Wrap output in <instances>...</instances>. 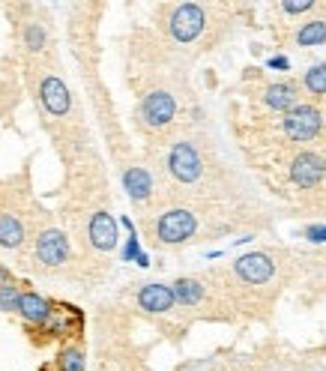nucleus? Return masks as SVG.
<instances>
[{
	"label": "nucleus",
	"mask_w": 326,
	"mask_h": 371,
	"mask_svg": "<svg viewBox=\"0 0 326 371\" xmlns=\"http://www.w3.org/2000/svg\"><path fill=\"white\" fill-rule=\"evenodd\" d=\"M165 27H168V33H171V39L180 42V45L195 42L207 27V9L201 4H174L168 9Z\"/></svg>",
	"instance_id": "nucleus-1"
},
{
	"label": "nucleus",
	"mask_w": 326,
	"mask_h": 371,
	"mask_svg": "<svg viewBox=\"0 0 326 371\" xmlns=\"http://www.w3.org/2000/svg\"><path fill=\"white\" fill-rule=\"evenodd\" d=\"M197 231V219L192 216L189 210H168L156 222V240L162 246H180V242H189Z\"/></svg>",
	"instance_id": "nucleus-2"
},
{
	"label": "nucleus",
	"mask_w": 326,
	"mask_h": 371,
	"mask_svg": "<svg viewBox=\"0 0 326 371\" xmlns=\"http://www.w3.org/2000/svg\"><path fill=\"white\" fill-rule=\"evenodd\" d=\"M320 129H323V114L311 105H296L281 120V132L290 141H311L320 135Z\"/></svg>",
	"instance_id": "nucleus-3"
},
{
	"label": "nucleus",
	"mask_w": 326,
	"mask_h": 371,
	"mask_svg": "<svg viewBox=\"0 0 326 371\" xmlns=\"http://www.w3.org/2000/svg\"><path fill=\"white\" fill-rule=\"evenodd\" d=\"M168 171H171V177L180 183L201 180V174H204L201 153H197L189 141H180V144H174L171 153H168Z\"/></svg>",
	"instance_id": "nucleus-4"
},
{
	"label": "nucleus",
	"mask_w": 326,
	"mask_h": 371,
	"mask_svg": "<svg viewBox=\"0 0 326 371\" xmlns=\"http://www.w3.org/2000/svg\"><path fill=\"white\" fill-rule=\"evenodd\" d=\"M36 261L42 267H63L69 261V240L63 231H58V227H48V231H42L39 240H36Z\"/></svg>",
	"instance_id": "nucleus-5"
},
{
	"label": "nucleus",
	"mask_w": 326,
	"mask_h": 371,
	"mask_svg": "<svg viewBox=\"0 0 326 371\" xmlns=\"http://www.w3.org/2000/svg\"><path fill=\"white\" fill-rule=\"evenodd\" d=\"M141 117H144L147 126H153V129H162V126H168L174 117H177V102L171 93L165 90H153L144 96V102H141Z\"/></svg>",
	"instance_id": "nucleus-6"
},
{
	"label": "nucleus",
	"mask_w": 326,
	"mask_h": 371,
	"mask_svg": "<svg viewBox=\"0 0 326 371\" xmlns=\"http://www.w3.org/2000/svg\"><path fill=\"white\" fill-rule=\"evenodd\" d=\"M234 273L243 279L246 284H263V281L273 279L276 264H273V258H269V254L251 252V254H243V258L234 261Z\"/></svg>",
	"instance_id": "nucleus-7"
},
{
	"label": "nucleus",
	"mask_w": 326,
	"mask_h": 371,
	"mask_svg": "<svg viewBox=\"0 0 326 371\" xmlns=\"http://www.w3.org/2000/svg\"><path fill=\"white\" fill-rule=\"evenodd\" d=\"M290 180L300 189H315V186L323 180V159L317 153H300L290 162Z\"/></svg>",
	"instance_id": "nucleus-8"
},
{
	"label": "nucleus",
	"mask_w": 326,
	"mask_h": 371,
	"mask_svg": "<svg viewBox=\"0 0 326 371\" xmlns=\"http://www.w3.org/2000/svg\"><path fill=\"white\" fill-rule=\"evenodd\" d=\"M177 306L174 299V291L168 284H159V281H150L144 288L138 291V308H144L147 315H165Z\"/></svg>",
	"instance_id": "nucleus-9"
},
{
	"label": "nucleus",
	"mask_w": 326,
	"mask_h": 371,
	"mask_svg": "<svg viewBox=\"0 0 326 371\" xmlns=\"http://www.w3.org/2000/svg\"><path fill=\"white\" fill-rule=\"evenodd\" d=\"M39 99H42V108L54 117H63V114L72 108V96H69V87L60 81V78H45L39 84Z\"/></svg>",
	"instance_id": "nucleus-10"
},
{
	"label": "nucleus",
	"mask_w": 326,
	"mask_h": 371,
	"mask_svg": "<svg viewBox=\"0 0 326 371\" xmlns=\"http://www.w3.org/2000/svg\"><path fill=\"white\" fill-rule=\"evenodd\" d=\"M87 234H90V242L99 252H111L117 246V219H111V213L99 210V213H93Z\"/></svg>",
	"instance_id": "nucleus-11"
},
{
	"label": "nucleus",
	"mask_w": 326,
	"mask_h": 371,
	"mask_svg": "<svg viewBox=\"0 0 326 371\" xmlns=\"http://www.w3.org/2000/svg\"><path fill=\"white\" fill-rule=\"evenodd\" d=\"M123 189H126V195L132 198V201H147V198L153 195V177H150V171L147 168H129L123 174Z\"/></svg>",
	"instance_id": "nucleus-12"
},
{
	"label": "nucleus",
	"mask_w": 326,
	"mask_h": 371,
	"mask_svg": "<svg viewBox=\"0 0 326 371\" xmlns=\"http://www.w3.org/2000/svg\"><path fill=\"white\" fill-rule=\"evenodd\" d=\"M78 321H81V315L72 306H60V308H51V315L42 321V326H45V333H51V335H72Z\"/></svg>",
	"instance_id": "nucleus-13"
},
{
	"label": "nucleus",
	"mask_w": 326,
	"mask_h": 371,
	"mask_svg": "<svg viewBox=\"0 0 326 371\" xmlns=\"http://www.w3.org/2000/svg\"><path fill=\"white\" fill-rule=\"evenodd\" d=\"M18 315L27 321V323H39L42 326V321H45L48 315H51V303L45 296H39V294H33V291H27V294H21V299H18Z\"/></svg>",
	"instance_id": "nucleus-14"
},
{
	"label": "nucleus",
	"mask_w": 326,
	"mask_h": 371,
	"mask_svg": "<svg viewBox=\"0 0 326 371\" xmlns=\"http://www.w3.org/2000/svg\"><path fill=\"white\" fill-rule=\"evenodd\" d=\"M296 93H300L296 84H269L263 90V102L276 111H290V108H296V99H300Z\"/></svg>",
	"instance_id": "nucleus-15"
},
{
	"label": "nucleus",
	"mask_w": 326,
	"mask_h": 371,
	"mask_svg": "<svg viewBox=\"0 0 326 371\" xmlns=\"http://www.w3.org/2000/svg\"><path fill=\"white\" fill-rule=\"evenodd\" d=\"M24 242V225L12 213H0V246L4 249H18Z\"/></svg>",
	"instance_id": "nucleus-16"
},
{
	"label": "nucleus",
	"mask_w": 326,
	"mask_h": 371,
	"mask_svg": "<svg viewBox=\"0 0 326 371\" xmlns=\"http://www.w3.org/2000/svg\"><path fill=\"white\" fill-rule=\"evenodd\" d=\"M174 299L180 306H197L204 299V281L197 279H177L174 281Z\"/></svg>",
	"instance_id": "nucleus-17"
},
{
	"label": "nucleus",
	"mask_w": 326,
	"mask_h": 371,
	"mask_svg": "<svg viewBox=\"0 0 326 371\" xmlns=\"http://www.w3.org/2000/svg\"><path fill=\"white\" fill-rule=\"evenodd\" d=\"M296 42L300 45H326V21L315 18V21H305L300 31H296Z\"/></svg>",
	"instance_id": "nucleus-18"
},
{
	"label": "nucleus",
	"mask_w": 326,
	"mask_h": 371,
	"mask_svg": "<svg viewBox=\"0 0 326 371\" xmlns=\"http://www.w3.org/2000/svg\"><path fill=\"white\" fill-rule=\"evenodd\" d=\"M303 84H305V90L311 96H326V63L311 66L305 72V78H303Z\"/></svg>",
	"instance_id": "nucleus-19"
},
{
	"label": "nucleus",
	"mask_w": 326,
	"mask_h": 371,
	"mask_svg": "<svg viewBox=\"0 0 326 371\" xmlns=\"http://www.w3.org/2000/svg\"><path fill=\"white\" fill-rule=\"evenodd\" d=\"M84 368H87V360H84L81 348H66L58 356V371H84Z\"/></svg>",
	"instance_id": "nucleus-20"
},
{
	"label": "nucleus",
	"mask_w": 326,
	"mask_h": 371,
	"mask_svg": "<svg viewBox=\"0 0 326 371\" xmlns=\"http://www.w3.org/2000/svg\"><path fill=\"white\" fill-rule=\"evenodd\" d=\"M18 299H21V291L16 284H0V311H16Z\"/></svg>",
	"instance_id": "nucleus-21"
},
{
	"label": "nucleus",
	"mask_w": 326,
	"mask_h": 371,
	"mask_svg": "<svg viewBox=\"0 0 326 371\" xmlns=\"http://www.w3.org/2000/svg\"><path fill=\"white\" fill-rule=\"evenodd\" d=\"M24 42H27V48H31V51H39L42 45H45V31H42L39 24H27Z\"/></svg>",
	"instance_id": "nucleus-22"
},
{
	"label": "nucleus",
	"mask_w": 326,
	"mask_h": 371,
	"mask_svg": "<svg viewBox=\"0 0 326 371\" xmlns=\"http://www.w3.org/2000/svg\"><path fill=\"white\" fill-rule=\"evenodd\" d=\"M141 254V246H138V234L129 231V237H126V246H123V261H135Z\"/></svg>",
	"instance_id": "nucleus-23"
},
{
	"label": "nucleus",
	"mask_w": 326,
	"mask_h": 371,
	"mask_svg": "<svg viewBox=\"0 0 326 371\" xmlns=\"http://www.w3.org/2000/svg\"><path fill=\"white\" fill-rule=\"evenodd\" d=\"M317 4H311V0H300V4H281V9L288 12V16H300V12H311Z\"/></svg>",
	"instance_id": "nucleus-24"
},
{
	"label": "nucleus",
	"mask_w": 326,
	"mask_h": 371,
	"mask_svg": "<svg viewBox=\"0 0 326 371\" xmlns=\"http://www.w3.org/2000/svg\"><path fill=\"white\" fill-rule=\"evenodd\" d=\"M305 240H311V242H326V225H311V227H305Z\"/></svg>",
	"instance_id": "nucleus-25"
},
{
	"label": "nucleus",
	"mask_w": 326,
	"mask_h": 371,
	"mask_svg": "<svg viewBox=\"0 0 326 371\" xmlns=\"http://www.w3.org/2000/svg\"><path fill=\"white\" fill-rule=\"evenodd\" d=\"M266 66L269 69H276V72H288V69H290V60H288V57H269V60H266Z\"/></svg>",
	"instance_id": "nucleus-26"
},
{
	"label": "nucleus",
	"mask_w": 326,
	"mask_h": 371,
	"mask_svg": "<svg viewBox=\"0 0 326 371\" xmlns=\"http://www.w3.org/2000/svg\"><path fill=\"white\" fill-rule=\"evenodd\" d=\"M0 284H12V276H9V269L0 264Z\"/></svg>",
	"instance_id": "nucleus-27"
},
{
	"label": "nucleus",
	"mask_w": 326,
	"mask_h": 371,
	"mask_svg": "<svg viewBox=\"0 0 326 371\" xmlns=\"http://www.w3.org/2000/svg\"><path fill=\"white\" fill-rule=\"evenodd\" d=\"M135 264H138V267H150V258H147V252H141L138 258H135Z\"/></svg>",
	"instance_id": "nucleus-28"
},
{
	"label": "nucleus",
	"mask_w": 326,
	"mask_h": 371,
	"mask_svg": "<svg viewBox=\"0 0 326 371\" xmlns=\"http://www.w3.org/2000/svg\"><path fill=\"white\" fill-rule=\"evenodd\" d=\"M323 174H326V159H323Z\"/></svg>",
	"instance_id": "nucleus-29"
}]
</instances>
